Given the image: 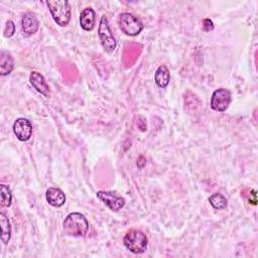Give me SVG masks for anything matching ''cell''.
Listing matches in <instances>:
<instances>
[{"instance_id":"6da1fadb","label":"cell","mask_w":258,"mask_h":258,"mask_svg":"<svg viewBox=\"0 0 258 258\" xmlns=\"http://www.w3.org/2000/svg\"><path fill=\"white\" fill-rule=\"evenodd\" d=\"M89 230V222L81 213H71L64 221V231L70 236H85Z\"/></svg>"},{"instance_id":"7a4b0ae2","label":"cell","mask_w":258,"mask_h":258,"mask_svg":"<svg viewBox=\"0 0 258 258\" xmlns=\"http://www.w3.org/2000/svg\"><path fill=\"white\" fill-rule=\"evenodd\" d=\"M50 13L57 25L66 27L71 21V8L66 0H50L47 3Z\"/></svg>"},{"instance_id":"3957f363","label":"cell","mask_w":258,"mask_h":258,"mask_svg":"<svg viewBox=\"0 0 258 258\" xmlns=\"http://www.w3.org/2000/svg\"><path fill=\"white\" fill-rule=\"evenodd\" d=\"M123 243L125 247L135 254L143 253L147 248V238L145 234L139 230H129L124 238Z\"/></svg>"},{"instance_id":"277c9868","label":"cell","mask_w":258,"mask_h":258,"mask_svg":"<svg viewBox=\"0 0 258 258\" xmlns=\"http://www.w3.org/2000/svg\"><path fill=\"white\" fill-rule=\"evenodd\" d=\"M118 24L120 30L129 37H135L143 30V24L141 21L137 17L128 13L120 15Z\"/></svg>"},{"instance_id":"5b68a950","label":"cell","mask_w":258,"mask_h":258,"mask_svg":"<svg viewBox=\"0 0 258 258\" xmlns=\"http://www.w3.org/2000/svg\"><path fill=\"white\" fill-rule=\"evenodd\" d=\"M98 36H99L101 45L105 51L111 53L116 49L117 43L115 41V38L113 37V34L109 27L108 20L105 16L101 17L99 29H98Z\"/></svg>"},{"instance_id":"8992f818","label":"cell","mask_w":258,"mask_h":258,"mask_svg":"<svg viewBox=\"0 0 258 258\" xmlns=\"http://www.w3.org/2000/svg\"><path fill=\"white\" fill-rule=\"evenodd\" d=\"M231 103V93L224 88L214 91L211 98V107L218 112L226 111Z\"/></svg>"},{"instance_id":"52a82bcc","label":"cell","mask_w":258,"mask_h":258,"mask_svg":"<svg viewBox=\"0 0 258 258\" xmlns=\"http://www.w3.org/2000/svg\"><path fill=\"white\" fill-rule=\"evenodd\" d=\"M97 198L102 201L111 211L117 212L120 209H122L125 205V200L112 192H105V191H99L97 194Z\"/></svg>"},{"instance_id":"ba28073f","label":"cell","mask_w":258,"mask_h":258,"mask_svg":"<svg viewBox=\"0 0 258 258\" xmlns=\"http://www.w3.org/2000/svg\"><path fill=\"white\" fill-rule=\"evenodd\" d=\"M14 131L19 140L28 141L33 134L32 123L26 118H19L14 124Z\"/></svg>"},{"instance_id":"9c48e42d","label":"cell","mask_w":258,"mask_h":258,"mask_svg":"<svg viewBox=\"0 0 258 258\" xmlns=\"http://www.w3.org/2000/svg\"><path fill=\"white\" fill-rule=\"evenodd\" d=\"M81 28L86 32H91L96 25V14L93 9H85L80 15Z\"/></svg>"},{"instance_id":"30bf717a","label":"cell","mask_w":258,"mask_h":258,"mask_svg":"<svg viewBox=\"0 0 258 258\" xmlns=\"http://www.w3.org/2000/svg\"><path fill=\"white\" fill-rule=\"evenodd\" d=\"M30 81L38 92H40L46 97L50 96V93H51L50 87L42 74H40L39 72H32L30 76Z\"/></svg>"},{"instance_id":"8fae6325","label":"cell","mask_w":258,"mask_h":258,"mask_svg":"<svg viewBox=\"0 0 258 258\" xmlns=\"http://www.w3.org/2000/svg\"><path fill=\"white\" fill-rule=\"evenodd\" d=\"M47 201L53 207H62L66 203V195L59 188H49L46 193Z\"/></svg>"},{"instance_id":"7c38bea8","label":"cell","mask_w":258,"mask_h":258,"mask_svg":"<svg viewBox=\"0 0 258 258\" xmlns=\"http://www.w3.org/2000/svg\"><path fill=\"white\" fill-rule=\"evenodd\" d=\"M39 21L37 20L35 15L31 13L26 14L22 19V28L27 36L35 35L39 30Z\"/></svg>"},{"instance_id":"4fadbf2b","label":"cell","mask_w":258,"mask_h":258,"mask_svg":"<svg viewBox=\"0 0 258 258\" xmlns=\"http://www.w3.org/2000/svg\"><path fill=\"white\" fill-rule=\"evenodd\" d=\"M15 67V61L11 54L8 52H2L0 55V75L6 76L13 72Z\"/></svg>"},{"instance_id":"5bb4252c","label":"cell","mask_w":258,"mask_h":258,"mask_svg":"<svg viewBox=\"0 0 258 258\" xmlns=\"http://www.w3.org/2000/svg\"><path fill=\"white\" fill-rule=\"evenodd\" d=\"M154 80L156 85L159 88H165L169 83L170 80V74L166 66L161 65L160 67L157 68L154 76Z\"/></svg>"},{"instance_id":"9a60e30c","label":"cell","mask_w":258,"mask_h":258,"mask_svg":"<svg viewBox=\"0 0 258 258\" xmlns=\"http://www.w3.org/2000/svg\"><path fill=\"white\" fill-rule=\"evenodd\" d=\"M0 225H2V240L5 244H8L12 237V228L9 218L6 216L5 213H0Z\"/></svg>"},{"instance_id":"2e32d148","label":"cell","mask_w":258,"mask_h":258,"mask_svg":"<svg viewBox=\"0 0 258 258\" xmlns=\"http://www.w3.org/2000/svg\"><path fill=\"white\" fill-rule=\"evenodd\" d=\"M209 202L210 204L212 205V207L216 210H222V209H225L228 205V201L227 199L222 195V194H219V193H216V194H213L210 198H209Z\"/></svg>"},{"instance_id":"e0dca14e","label":"cell","mask_w":258,"mask_h":258,"mask_svg":"<svg viewBox=\"0 0 258 258\" xmlns=\"http://www.w3.org/2000/svg\"><path fill=\"white\" fill-rule=\"evenodd\" d=\"M0 197H2V205L4 207H10L12 205V201H13L12 191L8 186L4 184L0 186Z\"/></svg>"},{"instance_id":"ac0fdd59","label":"cell","mask_w":258,"mask_h":258,"mask_svg":"<svg viewBox=\"0 0 258 258\" xmlns=\"http://www.w3.org/2000/svg\"><path fill=\"white\" fill-rule=\"evenodd\" d=\"M16 33V26L12 21H9L6 25V29H5V37L6 38H11L15 35Z\"/></svg>"},{"instance_id":"d6986e66","label":"cell","mask_w":258,"mask_h":258,"mask_svg":"<svg viewBox=\"0 0 258 258\" xmlns=\"http://www.w3.org/2000/svg\"><path fill=\"white\" fill-rule=\"evenodd\" d=\"M203 29H204V31H206V32H211V31H213V30H214V24H213V22H212L211 20H209V19L204 20V21H203Z\"/></svg>"}]
</instances>
